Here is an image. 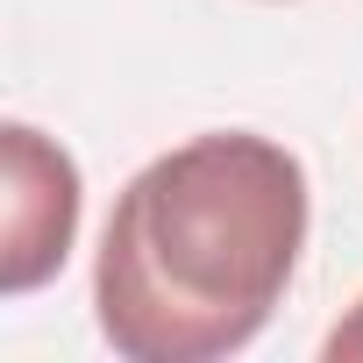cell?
Returning a JSON list of instances; mask_svg holds the SVG:
<instances>
[{
    "instance_id": "obj_1",
    "label": "cell",
    "mask_w": 363,
    "mask_h": 363,
    "mask_svg": "<svg viewBox=\"0 0 363 363\" xmlns=\"http://www.w3.org/2000/svg\"><path fill=\"white\" fill-rule=\"evenodd\" d=\"M306 250V171L221 128L143 164L100 235L93 306L128 363H221L264 335Z\"/></svg>"
},
{
    "instance_id": "obj_2",
    "label": "cell",
    "mask_w": 363,
    "mask_h": 363,
    "mask_svg": "<svg viewBox=\"0 0 363 363\" xmlns=\"http://www.w3.org/2000/svg\"><path fill=\"white\" fill-rule=\"evenodd\" d=\"M79 235V164L29 121L0 128V292L50 285Z\"/></svg>"
},
{
    "instance_id": "obj_3",
    "label": "cell",
    "mask_w": 363,
    "mask_h": 363,
    "mask_svg": "<svg viewBox=\"0 0 363 363\" xmlns=\"http://www.w3.org/2000/svg\"><path fill=\"white\" fill-rule=\"evenodd\" d=\"M328 363H363V299L349 306V320L328 335Z\"/></svg>"
}]
</instances>
